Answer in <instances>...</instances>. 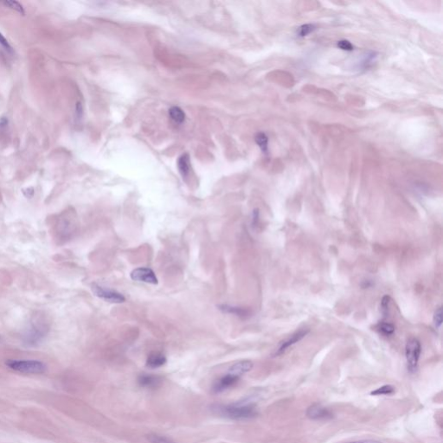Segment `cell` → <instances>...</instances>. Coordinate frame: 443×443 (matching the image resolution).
<instances>
[{"label": "cell", "mask_w": 443, "mask_h": 443, "mask_svg": "<svg viewBox=\"0 0 443 443\" xmlns=\"http://www.w3.org/2000/svg\"><path fill=\"white\" fill-rule=\"evenodd\" d=\"M421 351H422L421 344L417 339H411L408 341L405 347V355H406L408 370L410 373H415L417 369Z\"/></svg>", "instance_id": "obj_3"}, {"label": "cell", "mask_w": 443, "mask_h": 443, "mask_svg": "<svg viewBox=\"0 0 443 443\" xmlns=\"http://www.w3.org/2000/svg\"><path fill=\"white\" fill-rule=\"evenodd\" d=\"M253 366H254V363L251 361L243 360L238 363H235L234 365H232L230 369V373L241 377L244 373L250 372L253 369Z\"/></svg>", "instance_id": "obj_10"}, {"label": "cell", "mask_w": 443, "mask_h": 443, "mask_svg": "<svg viewBox=\"0 0 443 443\" xmlns=\"http://www.w3.org/2000/svg\"><path fill=\"white\" fill-rule=\"evenodd\" d=\"M315 30H316V26L315 25H305L299 28L297 33H298L299 37H303L308 36V35L310 34L312 32H314Z\"/></svg>", "instance_id": "obj_20"}, {"label": "cell", "mask_w": 443, "mask_h": 443, "mask_svg": "<svg viewBox=\"0 0 443 443\" xmlns=\"http://www.w3.org/2000/svg\"><path fill=\"white\" fill-rule=\"evenodd\" d=\"M396 389L393 385H383L381 387L378 388L375 391L371 392L372 396H381V395H392L394 393Z\"/></svg>", "instance_id": "obj_17"}, {"label": "cell", "mask_w": 443, "mask_h": 443, "mask_svg": "<svg viewBox=\"0 0 443 443\" xmlns=\"http://www.w3.org/2000/svg\"><path fill=\"white\" fill-rule=\"evenodd\" d=\"M76 113H77V117L81 119L83 116V106L80 102H77V107H76Z\"/></svg>", "instance_id": "obj_26"}, {"label": "cell", "mask_w": 443, "mask_h": 443, "mask_svg": "<svg viewBox=\"0 0 443 443\" xmlns=\"http://www.w3.org/2000/svg\"><path fill=\"white\" fill-rule=\"evenodd\" d=\"M240 380V377L231 374L229 373L227 375L222 377L217 381L215 382L212 387V391L214 393H221L223 391L229 390L230 388L234 387L237 383Z\"/></svg>", "instance_id": "obj_7"}, {"label": "cell", "mask_w": 443, "mask_h": 443, "mask_svg": "<svg viewBox=\"0 0 443 443\" xmlns=\"http://www.w3.org/2000/svg\"><path fill=\"white\" fill-rule=\"evenodd\" d=\"M433 320H434V326H435L437 329H439L440 326H441V324H442V311H441V308L440 307L437 308L435 312H434Z\"/></svg>", "instance_id": "obj_22"}, {"label": "cell", "mask_w": 443, "mask_h": 443, "mask_svg": "<svg viewBox=\"0 0 443 443\" xmlns=\"http://www.w3.org/2000/svg\"><path fill=\"white\" fill-rule=\"evenodd\" d=\"M379 330L383 335L391 336L394 333L395 327L392 324L383 322V323L379 324Z\"/></svg>", "instance_id": "obj_18"}, {"label": "cell", "mask_w": 443, "mask_h": 443, "mask_svg": "<svg viewBox=\"0 0 443 443\" xmlns=\"http://www.w3.org/2000/svg\"><path fill=\"white\" fill-rule=\"evenodd\" d=\"M178 167H179V173H181L183 178H185L189 174L190 169H191V162H190V157L188 154H183L181 157L179 158L178 161Z\"/></svg>", "instance_id": "obj_12"}, {"label": "cell", "mask_w": 443, "mask_h": 443, "mask_svg": "<svg viewBox=\"0 0 443 443\" xmlns=\"http://www.w3.org/2000/svg\"><path fill=\"white\" fill-rule=\"evenodd\" d=\"M307 416L314 421L329 420L333 417V414L328 408L322 406L319 403H314L307 409Z\"/></svg>", "instance_id": "obj_5"}, {"label": "cell", "mask_w": 443, "mask_h": 443, "mask_svg": "<svg viewBox=\"0 0 443 443\" xmlns=\"http://www.w3.org/2000/svg\"><path fill=\"white\" fill-rule=\"evenodd\" d=\"M132 280L135 281H141L145 283L158 284V278L151 268H138L132 270L131 273Z\"/></svg>", "instance_id": "obj_6"}, {"label": "cell", "mask_w": 443, "mask_h": 443, "mask_svg": "<svg viewBox=\"0 0 443 443\" xmlns=\"http://www.w3.org/2000/svg\"><path fill=\"white\" fill-rule=\"evenodd\" d=\"M3 4L5 6H7V7L11 8V9L14 10L16 12L20 13L22 15L25 14L24 7H23L21 4L17 2V1H5V2H3Z\"/></svg>", "instance_id": "obj_21"}, {"label": "cell", "mask_w": 443, "mask_h": 443, "mask_svg": "<svg viewBox=\"0 0 443 443\" xmlns=\"http://www.w3.org/2000/svg\"><path fill=\"white\" fill-rule=\"evenodd\" d=\"M166 363V357L160 352H152L146 359V366L151 369H156L163 366Z\"/></svg>", "instance_id": "obj_11"}, {"label": "cell", "mask_w": 443, "mask_h": 443, "mask_svg": "<svg viewBox=\"0 0 443 443\" xmlns=\"http://www.w3.org/2000/svg\"><path fill=\"white\" fill-rule=\"evenodd\" d=\"M92 291L95 296L111 303H123L126 301V298L120 292L97 284L93 285Z\"/></svg>", "instance_id": "obj_4"}, {"label": "cell", "mask_w": 443, "mask_h": 443, "mask_svg": "<svg viewBox=\"0 0 443 443\" xmlns=\"http://www.w3.org/2000/svg\"><path fill=\"white\" fill-rule=\"evenodd\" d=\"M0 46L2 47L7 53H9V54H13V47L10 45L9 43H8V41L7 40V38L4 37L3 34L2 33H0Z\"/></svg>", "instance_id": "obj_23"}, {"label": "cell", "mask_w": 443, "mask_h": 443, "mask_svg": "<svg viewBox=\"0 0 443 443\" xmlns=\"http://www.w3.org/2000/svg\"><path fill=\"white\" fill-rule=\"evenodd\" d=\"M390 302H391V298L389 297V296H385L383 300H382L381 302V308H382V313L383 314L386 316V314H387L388 309H389V305H390Z\"/></svg>", "instance_id": "obj_25"}, {"label": "cell", "mask_w": 443, "mask_h": 443, "mask_svg": "<svg viewBox=\"0 0 443 443\" xmlns=\"http://www.w3.org/2000/svg\"><path fill=\"white\" fill-rule=\"evenodd\" d=\"M347 443H383L381 441H379V440H355V441H351V442H347Z\"/></svg>", "instance_id": "obj_27"}, {"label": "cell", "mask_w": 443, "mask_h": 443, "mask_svg": "<svg viewBox=\"0 0 443 443\" xmlns=\"http://www.w3.org/2000/svg\"><path fill=\"white\" fill-rule=\"evenodd\" d=\"M256 144L261 148L263 154H268V136L264 132H258L255 138Z\"/></svg>", "instance_id": "obj_16"}, {"label": "cell", "mask_w": 443, "mask_h": 443, "mask_svg": "<svg viewBox=\"0 0 443 443\" xmlns=\"http://www.w3.org/2000/svg\"><path fill=\"white\" fill-rule=\"evenodd\" d=\"M6 364L14 372L25 374H43L47 371L46 364L39 360L9 359Z\"/></svg>", "instance_id": "obj_2"}, {"label": "cell", "mask_w": 443, "mask_h": 443, "mask_svg": "<svg viewBox=\"0 0 443 443\" xmlns=\"http://www.w3.org/2000/svg\"><path fill=\"white\" fill-rule=\"evenodd\" d=\"M138 383L139 386L145 389H155L161 385L162 379L159 376L141 374L138 378Z\"/></svg>", "instance_id": "obj_9"}, {"label": "cell", "mask_w": 443, "mask_h": 443, "mask_svg": "<svg viewBox=\"0 0 443 443\" xmlns=\"http://www.w3.org/2000/svg\"><path fill=\"white\" fill-rule=\"evenodd\" d=\"M147 439L151 443H175L173 442V440L168 439L167 437L162 436L160 434H149Z\"/></svg>", "instance_id": "obj_19"}, {"label": "cell", "mask_w": 443, "mask_h": 443, "mask_svg": "<svg viewBox=\"0 0 443 443\" xmlns=\"http://www.w3.org/2000/svg\"><path fill=\"white\" fill-rule=\"evenodd\" d=\"M219 309L225 312L226 314H235L239 317H246L247 315L249 314L248 311L243 308L229 306V305H221V306H219Z\"/></svg>", "instance_id": "obj_13"}, {"label": "cell", "mask_w": 443, "mask_h": 443, "mask_svg": "<svg viewBox=\"0 0 443 443\" xmlns=\"http://www.w3.org/2000/svg\"><path fill=\"white\" fill-rule=\"evenodd\" d=\"M377 56L378 55H377L375 52L366 53L364 56H363V59H362V61L360 62L358 68L363 69V70H366L368 68H371L373 66V63L376 62Z\"/></svg>", "instance_id": "obj_14"}, {"label": "cell", "mask_w": 443, "mask_h": 443, "mask_svg": "<svg viewBox=\"0 0 443 443\" xmlns=\"http://www.w3.org/2000/svg\"><path fill=\"white\" fill-rule=\"evenodd\" d=\"M171 119L177 124H181L185 121V114L184 111L179 107H173L169 109Z\"/></svg>", "instance_id": "obj_15"}, {"label": "cell", "mask_w": 443, "mask_h": 443, "mask_svg": "<svg viewBox=\"0 0 443 443\" xmlns=\"http://www.w3.org/2000/svg\"><path fill=\"white\" fill-rule=\"evenodd\" d=\"M213 412L217 415L234 419V420H249L255 418L258 415L256 405L252 403H235V404H215L212 406Z\"/></svg>", "instance_id": "obj_1"}, {"label": "cell", "mask_w": 443, "mask_h": 443, "mask_svg": "<svg viewBox=\"0 0 443 443\" xmlns=\"http://www.w3.org/2000/svg\"><path fill=\"white\" fill-rule=\"evenodd\" d=\"M308 332H308V330H301V331H299V332L293 333L292 335L290 336L288 339L284 340V341L280 344V347L277 349L276 352L274 354V356H279V355L283 354L284 352L290 347V346H292V345H294L296 343H298V342L301 341L303 338H305L306 335L308 334Z\"/></svg>", "instance_id": "obj_8"}, {"label": "cell", "mask_w": 443, "mask_h": 443, "mask_svg": "<svg viewBox=\"0 0 443 443\" xmlns=\"http://www.w3.org/2000/svg\"><path fill=\"white\" fill-rule=\"evenodd\" d=\"M337 46L339 47V49L346 50V51L353 50V45L347 40L339 41L338 43H337Z\"/></svg>", "instance_id": "obj_24"}]
</instances>
